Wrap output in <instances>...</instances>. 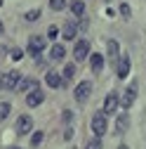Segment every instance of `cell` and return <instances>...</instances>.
Masks as SVG:
<instances>
[{
    "instance_id": "obj_1",
    "label": "cell",
    "mask_w": 146,
    "mask_h": 149,
    "mask_svg": "<svg viewBox=\"0 0 146 149\" xmlns=\"http://www.w3.org/2000/svg\"><path fill=\"white\" fill-rule=\"evenodd\" d=\"M92 133H94V137H104L106 135V114L104 111H97L92 116Z\"/></svg>"
},
{
    "instance_id": "obj_2",
    "label": "cell",
    "mask_w": 146,
    "mask_h": 149,
    "mask_svg": "<svg viewBox=\"0 0 146 149\" xmlns=\"http://www.w3.org/2000/svg\"><path fill=\"white\" fill-rule=\"evenodd\" d=\"M90 92H92V83L90 81H83V83H78L76 85V90H73V95H76V102H87V97H90Z\"/></svg>"
},
{
    "instance_id": "obj_3",
    "label": "cell",
    "mask_w": 146,
    "mask_h": 149,
    "mask_svg": "<svg viewBox=\"0 0 146 149\" xmlns=\"http://www.w3.org/2000/svg\"><path fill=\"white\" fill-rule=\"evenodd\" d=\"M87 52H90V40H78L76 43V50H73V57H76V62H85L87 59Z\"/></svg>"
},
{
    "instance_id": "obj_4",
    "label": "cell",
    "mask_w": 146,
    "mask_h": 149,
    "mask_svg": "<svg viewBox=\"0 0 146 149\" xmlns=\"http://www.w3.org/2000/svg\"><path fill=\"white\" fill-rule=\"evenodd\" d=\"M43 102H45V92H43L40 88L28 90V95H26V104H28V107H38V104H43Z\"/></svg>"
},
{
    "instance_id": "obj_5",
    "label": "cell",
    "mask_w": 146,
    "mask_h": 149,
    "mask_svg": "<svg viewBox=\"0 0 146 149\" xmlns=\"http://www.w3.org/2000/svg\"><path fill=\"white\" fill-rule=\"evenodd\" d=\"M43 47H45V38H38V36H33V38L28 40V54L31 57H38V54L43 52Z\"/></svg>"
},
{
    "instance_id": "obj_6",
    "label": "cell",
    "mask_w": 146,
    "mask_h": 149,
    "mask_svg": "<svg viewBox=\"0 0 146 149\" xmlns=\"http://www.w3.org/2000/svg\"><path fill=\"white\" fill-rule=\"evenodd\" d=\"M31 128H33V118L31 116H19L17 118V135H26V133H31Z\"/></svg>"
},
{
    "instance_id": "obj_7",
    "label": "cell",
    "mask_w": 146,
    "mask_h": 149,
    "mask_svg": "<svg viewBox=\"0 0 146 149\" xmlns=\"http://www.w3.org/2000/svg\"><path fill=\"white\" fill-rule=\"evenodd\" d=\"M118 109V92H108L104 100V114H116Z\"/></svg>"
},
{
    "instance_id": "obj_8",
    "label": "cell",
    "mask_w": 146,
    "mask_h": 149,
    "mask_svg": "<svg viewBox=\"0 0 146 149\" xmlns=\"http://www.w3.org/2000/svg\"><path fill=\"white\" fill-rule=\"evenodd\" d=\"M19 83H21V73H19V71H10V73H5V88H7V90L19 88Z\"/></svg>"
},
{
    "instance_id": "obj_9",
    "label": "cell",
    "mask_w": 146,
    "mask_h": 149,
    "mask_svg": "<svg viewBox=\"0 0 146 149\" xmlns=\"http://www.w3.org/2000/svg\"><path fill=\"white\" fill-rule=\"evenodd\" d=\"M130 69H132V62H130V57H127V54H123V57L118 59V78H127Z\"/></svg>"
},
{
    "instance_id": "obj_10",
    "label": "cell",
    "mask_w": 146,
    "mask_h": 149,
    "mask_svg": "<svg viewBox=\"0 0 146 149\" xmlns=\"http://www.w3.org/2000/svg\"><path fill=\"white\" fill-rule=\"evenodd\" d=\"M134 97H137V83H132L130 88H127V92L123 95V107H125V109H130V107L134 104Z\"/></svg>"
},
{
    "instance_id": "obj_11",
    "label": "cell",
    "mask_w": 146,
    "mask_h": 149,
    "mask_svg": "<svg viewBox=\"0 0 146 149\" xmlns=\"http://www.w3.org/2000/svg\"><path fill=\"white\" fill-rule=\"evenodd\" d=\"M106 52H108V62H111V64H116V62L120 59V54H118V43H116V40H108V43H106Z\"/></svg>"
},
{
    "instance_id": "obj_12",
    "label": "cell",
    "mask_w": 146,
    "mask_h": 149,
    "mask_svg": "<svg viewBox=\"0 0 146 149\" xmlns=\"http://www.w3.org/2000/svg\"><path fill=\"white\" fill-rule=\"evenodd\" d=\"M90 64H92V73H101L104 69V54H90Z\"/></svg>"
},
{
    "instance_id": "obj_13",
    "label": "cell",
    "mask_w": 146,
    "mask_h": 149,
    "mask_svg": "<svg viewBox=\"0 0 146 149\" xmlns=\"http://www.w3.org/2000/svg\"><path fill=\"white\" fill-rule=\"evenodd\" d=\"M50 57H52V62H61V59L66 57V50H64V45L54 43V45H52V50H50Z\"/></svg>"
},
{
    "instance_id": "obj_14",
    "label": "cell",
    "mask_w": 146,
    "mask_h": 149,
    "mask_svg": "<svg viewBox=\"0 0 146 149\" xmlns=\"http://www.w3.org/2000/svg\"><path fill=\"white\" fill-rule=\"evenodd\" d=\"M127 125H130V118H127V114H120L118 121H116V135H125Z\"/></svg>"
},
{
    "instance_id": "obj_15",
    "label": "cell",
    "mask_w": 146,
    "mask_h": 149,
    "mask_svg": "<svg viewBox=\"0 0 146 149\" xmlns=\"http://www.w3.org/2000/svg\"><path fill=\"white\" fill-rule=\"evenodd\" d=\"M45 83L50 85V88H61V76H59V73H54V71H50L47 73V76H45Z\"/></svg>"
},
{
    "instance_id": "obj_16",
    "label": "cell",
    "mask_w": 146,
    "mask_h": 149,
    "mask_svg": "<svg viewBox=\"0 0 146 149\" xmlns=\"http://www.w3.org/2000/svg\"><path fill=\"white\" fill-rule=\"evenodd\" d=\"M71 12L76 14V17H83V12H85V3H83V0H76V3H71Z\"/></svg>"
},
{
    "instance_id": "obj_17",
    "label": "cell",
    "mask_w": 146,
    "mask_h": 149,
    "mask_svg": "<svg viewBox=\"0 0 146 149\" xmlns=\"http://www.w3.org/2000/svg\"><path fill=\"white\" fill-rule=\"evenodd\" d=\"M73 76H76V64H66V66H64V78L71 81Z\"/></svg>"
},
{
    "instance_id": "obj_18",
    "label": "cell",
    "mask_w": 146,
    "mask_h": 149,
    "mask_svg": "<svg viewBox=\"0 0 146 149\" xmlns=\"http://www.w3.org/2000/svg\"><path fill=\"white\" fill-rule=\"evenodd\" d=\"M76 31H78V29L73 26V24H66V26H64V38H68V40H71L73 36H76Z\"/></svg>"
},
{
    "instance_id": "obj_19",
    "label": "cell",
    "mask_w": 146,
    "mask_h": 149,
    "mask_svg": "<svg viewBox=\"0 0 146 149\" xmlns=\"http://www.w3.org/2000/svg\"><path fill=\"white\" fill-rule=\"evenodd\" d=\"M85 149H101V137H92V140L87 142Z\"/></svg>"
},
{
    "instance_id": "obj_20",
    "label": "cell",
    "mask_w": 146,
    "mask_h": 149,
    "mask_svg": "<svg viewBox=\"0 0 146 149\" xmlns=\"http://www.w3.org/2000/svg\"><path fill=\"white\" fill-rule=\"evenodd\" d=\"M50 7L59 12V10H64V7H66V0H50Z\"/></svg>"
},
{
    "instance_id": "obj_21",
    "label": "cell",
    "mask_w": 146,
    "mask_h": 149,
    "mask_svg": "<svg viewBox=\"0 0 146 149\" xmlns=\"http://www.w3.org/2000/svg\"><path fill=\"white\" fill-rule=\"evenodd\" d=\"M7 114H10V104H7V102H3V104H0V121H5V118H7Z\"/></svg>"
},
{
    "instance_id": "obj_22",
    "label": "cell",
    "mask_w": 146,
    "mask_h": 149,
    "mask_svg": "<svg viewBox=\"0 0 146 149\" xmlns=\"http://www.w3.org/2000/svg\"><path fill=\"white\" fill-rule=\"evenodd\" d=\"M21 57H24V52H21V50H19V47H14V50H12V52H10V59H14V62H19V59H21Z\"/></svg>"
},
{
    "instance_id": "obj_23",
    "label": "cell",
    "mask_w": 146,
    "mask_h": 149,
    "mask_svg": "<svg viewBox=\"0 0 146 149\" xmlns=\"http://www.w3.org/2000/svg\"><path fill=\"white\" fill-rule=\"evenodd\" d=\"M40 17V10H31V12H26V22H35Z\"/></svg>"
},
{
    "instance_id": "obj_24",
    "label": "cell",
    "mask_w": 146,
    "mask_h": 149,
    "mask_svg": "<svg viewBox=\"0 0 146 149\" xmlns=\"http://www.w3.org/2000/svg\"><path fill=\"white\" fill-rule=\"evenodd\" d=\"M120 14L125 17V19H130V14H132V10H130V5H127V3H123V5H120Z\"/></svg>"
},
{
    "instance_id": "obj_25",
    "label": "cell",
    "mask_w": 146,
    "mask_h": 149,
    "mask_svg": "<svg viewBox=\"0 0 146 149\" xmlns=\"http://www.w3.org/2000/svg\"><path fill=\"white\" fill-rule=\"evenodd\" d=\"M40 142H43V133L38 130V133H33V137H31V144H33V147H38Z\"/></svg>"
},
{
    "instance_id": "obj_26",
    "label": "cell",
    "mask_w": 146,
    "mask_h": 149,
    "mask_svg": "<svg viewBox=\"0 0 146 149\" xmlns=\"http://www.w3.org/2000/svg\"><path fill=\"white\" fill-rule=\"evenodd\" d=\"M57 33H59L57 26H50V29H47V38H57Z\"/></svg>"
},
{
    "instance_id": "obj_27",
    "label": "cell",
    "mask_w": 146,
    "mask_h": 149,
    "mask_svg": "<svg viewBox=\"0 0 146 149\" xmlns=\"http://www.w3.org/2000/svg\"><path fill=\"white\" fill-rule=\"evenodd\" d=\"M71 118H73V111L66 109V111H64V121H71Z\"/></svg>"
},
{
    "instance_id": "obj_28",
    "label": "cell",
    "mask_w": 146,
    "mask_h": 149,
    "mask_svg": "<svg viewBox=\"0 0 146 149\" xmlns=\"http://www.w3.org/2000/svg\"><path fill=\"white\" fill-rule=\"evenodd\" d=\"M0 88H5V76H0Z\"/></svg>"
},
{
    "instance_id": "obj_29",
    "label": "cell",
    "mask_w": 146,
    "mask_h": 149,
    "mask_svg": "<svg viewBox=\"0 0 146 149\" xmlns=\"http://www.w3.org/2000/svg\"><path fill=\"white\" fill-rule=\"evenodd\" d=\"M118 149H130V147H127V144H120V147H118Z\"/></svg>"
},
{
    "instance_id": "obj_30",
    "label": "cell",
    "mask_w": 146,
    "mask_h": 149,
    "mask_svg": "<svg viewBox=\"0 0 146 149\" xmlns=\"http://www.w3.org/2000/svg\"><path fill=\"white\" fill-rule=\"evenodd\" d=\"M0 33H3V22H0Z\"/></svg>"
},
{
    "instance_id": "obj_31",
    "label": "cell",
    "mask_w": 146,
    "mask_h": 149,
    "mask_svg": "<svg viewBox=\"0 0 146 149\" xmlns=\"http://www.w3.org/2000/svg\"><path fill=\"white\" fill-rule=\"evenodd\" d=\"M0 7H3V0H0Z\"/></svg>"
},
{
    "instance_id": "obj_32",
    "label": "cell",
    "mask_w": 146,
    "mask_h": 149,
    "mask_svg": "<svg viewBox=\"0 0 146 149\" xmlns=\"http://www.w3.org/2000/svg\"><path fill=\"white\" fill-rule=\"evenodd\" d=\"M14 149H19V147H14Z\"/></svg>"
}]
</instances>
